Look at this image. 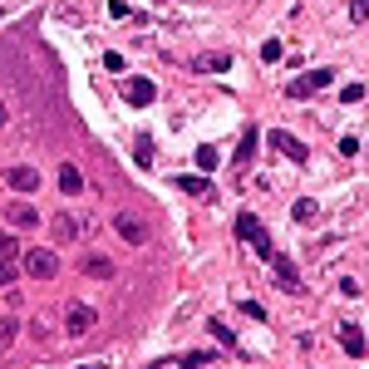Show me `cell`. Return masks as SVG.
Listing matches in <instances>:
<instances>
[{"label":"cell","instance_id":"cell-27","mask_svg":"<svg viewBox=\"0 0 369 369\" xmlns=\"http://www.w3.org/2000/svg\"><path fill=\"white\" fill-rule=\"evenodd\" d=\"M340 98H345V103H359V98H364V89H359V84H350V89H340Z\"/></svg>","mask_w":369,"mask_h":369},{"label":"cell","instance_id":"cell-8","mask_svg":"<svg viewBox=\"0 0 369 369\" xmlns=\"http://www.w3.org/2000/svg\"><path fill=\"white\" fill-rule=\"evenodd\" d=\"M256 143H261V128H241V143H237V168H251L256 163Z\"/></svg>","mask_w":369,"mask_h":369},{"label":"cell","instance_id":"cell-20","mask_svg":"<svg viewBox=\"0 0 369 369\" xmlns=\"http://www.w3.org/2000/svg\"><path fill=\"white\" fill-rule=\"evenodd\" d=\"M192 163H197V168H202V173H212V168H217V163H222V157H217V148H212V143H202V148H197V153H192Z\"/></svg>","mask_w":369,"mask_h":369},{"label":"cell","instance_id":"cell-25","mask_svg":"<svg viewBox=\"0 0 369 369\" xmlns=\"http://www.w3.org/2000/svg\"><path fill=\"white\" fill-rule=\"evenodd\" d=\"M350 20H354V25L369 20V0H350Z\"/></svg>","mask_w":369,"mask_h":369},{"label":"cell","instance_id":"cell-13","mask_svg":"<svg viewBox=\"0 0 369 369\" xmlns=\"http://www.w3.org/2000/svg\"><path fill=\"white\" fill-rule=\"evenodd\" d=\"M6 217H10V227H25V232L40 227V212H35L30 202H10V207H6Z\"/></svg>","mask_w":369,"mask_h":369},{"label":"cell","instance_id":"cell-24","mask_svg":"<svg viewBox=\"0 0 369 369\" xmlns=\"http://www.w3.org/2000/svg\"><path fill=\"white\" fill-rule=\"evenodd\" d=\"M20 251V241H15V232H6V227H0V256H15Z\"/></svg>","mask_w":369,"mask_h":369},{"label":"cell","instance_id":"cell-11","mask_svg":"<svg viewBox=\"0 0 369 369\" xmlns=\"http://www.w3.org/2000/svg\"><path fill=\"white\" fill-rule=\"evenodd\" d=\"M271 271H276L281 291H300V276H295V261L291 256H271Z\"/></svg>","mask_w":369,"mask_h":369},{"label":"cell","instance_id":"cell-5","mask_svg":"<svg viewBox=\"0 0 369 369\" xmlns=\"http://www.w3.org/2000/svg\"><path fill=\"white\" fill-rule=\"evenodd\" d=\"M114 237L128 241V246H143V241H148V227H143L133 212H119V217H114Z\"/></svg>","mask_w":369,"mask_h":369},{"label":"cell","instance_id":"cell-4","mask_svg":"<svg viewBox=\"0 0 369 369\" xmlns=\"http://www.w3.org/2000/svg\"><path fill=\"white\" fill-rule=\"evenodd\" d=\"M266 143H271L281 157H291V163H305V157H310V153H305V143H300L295 133H286V128H271V133H266Z\"/></svg>","mask_w":369,"mask_h":369},{"label":"cell","instance_id":"cell-15","mask_svg":"<svg viewBox=\"0 0 369 369\" xmlns=\"http://www.w3.org/2000/svg\"><path fill=\"white\" fill-rule=\"evenodd\" d=\"M20 340V315H0V354Z\"/></svg>","mask_w":369,"mask_h":369},{"label":"cell","instance_id":"cell-7","mask_svg":"<svg viewBox=\"0 0 369 369\" xmlns=\"http://www.w3.org/2000/svg\"><path fill=\"white\" fill-rule=\"evenodd\" d=\"M123 98L143 109V103H153V98H157V84H153V79H123Z\"/></svg>","mask_w":369,"mask_h":369},{"label":"cell","instance_id":"cell-10","mask_svg":"<svg viewBox=\"0 0 369 369\" xmlns=\"http://www.w3.org/2000/svg\"><path fill=\"white\" fill-rule=\"evenodd\" d=\"M6 182H10L15 192H25V197H30V192L40 187V173H35L30 163H20V168H10V173H6Z\"/></svg>","mask_w":369,"mask_h":369},{"label":"cell","instance_id":"cell-26","mask_svg":"<svg viewBox=\"0 0 369 369\" xmlns=\"http://www.w3.org/2000/svg\"><path fill=\"white\" fill-rule=\"evenodd\" d=\"M261 60L276 65V60H281V40H266V44H261Z\"/></svg>","mask_w":369,"mask_h":369},{"label":"cell","instance_id":"cell-21","mask_svg":"<svg viewBox=\"0 0 369 369\" xmlns=\"http://www.w3.org/2000/svg\"><path fill=\"white\" fill-rule=\"evenodd\" d=\"M291 217H295V222H315V217H320V207H315L310 197H300V202L291 207Z\"/></svg>","mask_w":369,"mask_h":369},{"label":"cell","instance_id":"cell-2","mask_svg":"<svg viewBox=\"0 0 369 369\" xmlns=\"http://www.w3.org/2000/svg\"><path fill=\"white\" fill-rule=\"evenodd\" d=\"M94 325H98V310H94V305L74 300V305L65 310V335H74V340H79V335H89Z\"/></svg>","mask_w":369,"mask_h":369},{"label":"cell","instance_id":"cell-1","mask_svg":"<svg viewBox=\"0 0 369 369\" xmlns=\"http://www.w3.org/2000/svg\"><path fill=\"white\" fill-rule=\"evenodd\" d=\"M20 271H25V276H35V281H55V276H60V256L49 251V246H25Z\"/></svg>","mask_w":369,"mask_h":369},{"label":"cell","instance_id":"cell-6","mask_svg":"<svg viewBox=\"0 0 369 369\" xmlns=\"http://www.w3.org/2000/svg\"><path fill=\"white\" fill-rule=\"evenodd\" d=\"M340 350H345L350 359H364V354H369V345H364V335H359L354 320H340Z\"/></svg>","mask_w":369,"mask_h":369},{"label":"cell","instance_id":"cell-22","mask_svg":"<svg viewBox=\"0 0 369 369\" xmlns=\"http://www.w3.org/2000/svg\"><path fill=\"white\" fill-rule=\"evenodd\" d=\"M133 163L138 168H153V138H138L133 143Z\"/></svg>","mask_w":369,"mask_h":369},{"label":"cell","instance_id":"cell-16","mask_svg":"<svg viewBox=\"0 0 369 369\" xmlns=\"http://www.w3.org/2000/svg\"><path fill=\"white\" fill-rule=\"evenodd\" d=\"M261 232H266V227H261V222H256V212H241V217H237V237H241L246 246H251V241H256Z\"/></svg>","mask_w":369,"mask_h":369},{"label":"cell","instance_id":"cell-31","mask_svg":"<svg viewBox=\"0 0 369 369\" xmlns=\"http://www.w3.org/2000/svg\"><path fill=\"white\" fill-rule=\"evenodd\" d=\"M84 369H103V364H84Z\"/></svg>","mask_w":369,"mask_h":369},{"label":"cell","instance_id":"cell-14","mask_svg":"<svg viewBox=\"0 0 369 369\" xmlns=\"http://www.w3.org/2000/svg\"><path fill=\"white\" fill-rule=\"evenodd\" d=\"M178 187H182L187 197H212V182L197 178V173H178Z\"/></svg>","mask_w":369,"mask_h":369},{"label":"cell","instance_id":"cell-18","mask_svg":"<svg viewBox=\"0 0 369 369\" xmlns=\"http://www.w3.org/2000/svg\"><path fill=\"white\" fill-rule=\"evenodd\" d=\"M49 232H55V237H60V241H74V237H79V222H74V217H69V212H60V217H55V222H49Z\"/></svg>","mask_w":369,"mask_h":369},{"label":"cell","instance_id":"cell-17","mask_svg":"<svg viewBox=\"0 0 369 369\" xmlns=\"http://www.w3.org/2000/svg\"><path fill=\"white\" fill-rule=\"evenodd\" d=\"M60 192H69V197H74V192H84V173H79L74 163H65V168H60Z\"/></svg>","mask_w":369,"mask_h":369},{"label":"cell","instance_id":"cell-29","mask_svg":"<svg viewBox=\"0 0 369 369\" xmlns=\"http://www.w3.org/2000/svg\"><path fill=\"white\" fill-rule=\"evenodd\" d=\"M173 364H178V359H157V364H148V369H173Z\"/></svg>","mask_w":369,"mask_h":369},{"label":"cell","instance_id":"cell-12","mask_svg":"<svg viewBox=\"0 0 369 369\" xmlns=\"http://www.w3.org/2000/svg\"><path fill=\"white\" fill-rule=\"evenodd\" d=\"M79 271H84L89 281H109V276H114V261H109V256H98V251H89Z\"/></svg>","mask_w":369,"mask_h":369},{"label":"cell","instance_id":"cell-19","mask_svg":"<svg viewBox=\"0 0 369 369\" xmlns=\"http://www.w3.org/2000/svg\"><path fill=\"white\" fill-rule=\"evenodd\" d=\"M20 281V261L15 256H0V291H10Z\"/></svg>","mask_w":369,"mask_h":369},{"label":"cell","instance_id":"cell-3","mask_svg":"<svg viewBox=\"0 0 369 369\" xmlns=\"http://www.w3.org/2000/svg\"><path fill=\"white\" fill-rule=\"evenodd\" d=\"M330 79H335V69H310V74L291 79V84H286V94H291V98H310L315 89H325Z\"/></svg>","mask_w":369,"mask_h":369},{"label":"cell","instance_id":"cell-9","mask_svg":"<svg viewBox=\"0 0 369 369\" xmlns=\"http://www.w3.org/2000/svg\"><path fill=\"white\" fill-rule=\"evenodd\" d=\"M197 74H227L232 69V55L227 49H212V55H197V65H192Z\"/></svg>","mask_w":369,"mask_h":369},{"label":"cell","instance_id":"cell-30","mask_svg":"<svg viewBox=\"0 0 369 369\" xmlns=\"http://www.w3.org/2000/svg\"><path fill=\"white\" fill-rule=\"evenodd\" d=\"M6 123H10V114H6V103H0V128H6Z\"/></svg>","mask_w":369,"mask_h":369},{"label":"cell","instance_id":"cell-28","mask_svg":"<svg viewBox=\"0 0 369 369\" xmlns=\"http://www.w3.org/2000/svg\"><path fill=\"white\" fill-rule=\"evenodd\" d=\"M212 335H217V340H222V345H237V340H232V330H227V325H222V320H212Z\"/></svg>","mask_w":369,"mask_h":369},{"label":"cell","instance_id":"cell-23","mask_svg":"<svg viewBox=\"0 0 369 369\" xmlns=\"http://www.w3.org/2000/svg\"><path fill=\"white\" fill-rule=\"evenodd\" d=\"M251 251H256L261 261H271V256H276V246H271V237H266V232H261V237L251 241Z\"/></svg>","mask_w":369,"mask_h":369}]
</instances>
